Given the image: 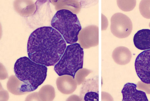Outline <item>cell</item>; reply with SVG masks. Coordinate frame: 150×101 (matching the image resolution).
Segmentation results:
<instances>
[{
  "instance_id": "1",
  "label": "cell",
  "mask_w": 150,
  "mask_h": 101,
  "mask_svg": "<svg viewBox=\"0 0 150 101\" xmlns=\"http://www.w3.org/2000/svg\"><path fill=\"white\" fill-rule=\"evenodd\" d=\"M66 42L56 30L50 26L39 28L30 35L28 41V57L47 66L55 65L66 48Z\"/></svg>"
},
{
  "instance_id": "2",
  "label": "cell",
  "mask_w": 150,
  "mask_h": 101,
  "mask_svg": "<svg viewBox=\"0 0 150 101\" xmlns=\"http://www.w3.org/2000/svg\"><path fill=\"white\" fill-rule=\"evenodd\" d=\"M47 69L46 66L37 63L27 57L18 59L14 71L16 76L22 82L19 91L30 92L36 90L45 80Z\"/></svg>"
},
{
  "instance_id": "3",
  "label": "cell",
  "mask_w": 150,
  "mask_h": 101,
  "mask_svg": "<svg viewBox=\"0 0 150 101\" xmlns=\"http://www.w3.org/2000/svg\"><path fill=\"white\" fill-rule=\"evenodd\" d=\"M51 25L58 31L68 44L75 43L81 27L76 14L63 9L57 11L53 17Z\"/></svg>"
},
{
  "instance_id": "4",
  "label": "cell",
  "mask_w": 150,
  "mask_h": 101,
  "mask_svg": "<svg viewBox=\"0 0 150 101\" xmlns=\"http://www.w3.org/2000/svg\"><path fill=\"white\" fill-rule=\"evenodd\" d=\"M83 51L79 44L76 43L68 45L54 70L59 76L68 75L74 78L76 73L82 68Z\"/></svg>"
},
{
  "instance_id": "5",
  "label": "cell",
  "mask_w": 150,
  "mask_h": 101,
  "mask_svg": "<svg viewBox=\"0 0 150 101\" xmlns=\"http://www.w3.org/2000/svg\"><path fill=\"white\" fill-rule=\"evenodd\" d=\"M132 29V23L130 18L120 13L114 14L111 18L110 30L115 36L122 38L128 37Z\"/></svg>"
},
{
  "instance_id": "6",
  "label": "cell",
  "mask_w": 150,
  "mask_h": 101,
  "mask_svg": "<svg viewBox=\"0 0 150 101\" xmlns=\"http://www.w3.org/2000/svg\"><path fill=\"white\" fill-rule=\"evenodd\" d=\"M134 66L136 73L142 82L150 84V49L144 51L138 55Z\"/></svg>"
},
{
  "instance_id": "7",
  "label": "cell",
  "mask_w": 150,
  "mask_h": 101,
  "mask_svg": "<svg viewBox=\"0 0 150 101\" xmlns=\"http://www.w3.org/2000/svg\"><path fill=\"white\" fill-rule=\"evenodd\" d=\"M78 40L83 48L88 49L97 46L99 43L98 27L90 25L83 28L79 33Z\"/></svg>"
},
{
  "instance_id": "8",
  "label": "cell",
  "mask_w": 150,
  "mask_h": 101,
  "mask_svg": "<svg viewBox=\"0 0 150 101\" xmlns=\"http://www.w3.org/2000/svg\"><path fill=\"white\" fill-rule=\"evenodd\" d=\"M81 100H99L98 77H94L85 80L82 83L80 92Z\"/></svg>"
},
{
  "instance_id": "9",
  "label": "cell",
  "mask_w": 150,
  "mask_h": 101,
  "mask_svg": "<svg viewBox=\"0 0 150 101\" xmlns=\"http://www.w3.org/2000/svg\"><path fill=\"white\" fill-rule=\"evenodd\" d=\"M137 85L132 83L125 84L122 90V101H148L145 92L137 89Z\"/></svg>"
},
{
  "instance_id": "10",
  "label": "cell",
  "mask_w": 150,
  "mask_h": 101,
  "mask_svg": "<svg viewBox=\"0 0 150 101\" xmlns=\"http://www.w3.org/2000/svg\"><path fill=\"white\" fill-rule=\"evenodd\" d=\"M133 41L135 47L139 50L150 49V29L138 31L134 35Z\"/></svg>"
},
{
  "instance_id": "11",
  "label": "cell",
  "mask_w": 150,
  "mask_h": 101,
  "mask_svg": "<svg viewBox=\"0 0 150 101\" xmlns=\"http://www.w3.org/2000/svg\"><path fill=\"white\" fill-rule=\"evenodd\" d=\"M77 83L72 76L64 75L58 79L57 85L58 89L62 93L69 94L73 93L76 90Z\"/></svg>"
},
{
  "instance_id": "12",
  "label": "cell",
  "mask_w": 150,
  "mask_h": 101,
  "mask_svg": "<svg viewBox=\"0 0 150 101\" xmlns=\"http://www.w3.org/2000/svg\"><path fill=\"white\" fill-rule=\"evenodd\" d=\"M112 56L117 64L123 65L130 62L132 55L128 48L124 46H120L114 49L112 53Z\"/></svg>"
},
{
  "instance_id": "13",
  "label": "cell",
  "mask_w": 150,
  "mask_h": 101,
  "mask_svg": "<svg viewBox=\"0 0 150 101\" xmlns=\"http://www.w3.org/2000/svg\"><path fill=\"white\" fill-rule=\"evenodd\" d=\"M139 10L144 18L150 19V0H142L139 4Z\"/></svg>"
},
{
  "instance_id": "14",
  "label": "cell",
  "mask_w": 150,
  "mask_h": 101,
  "mask_svg": "<svg viewBox=\"0 0 150 101\" xmlns=\"http://www.w3.org/2000/svg\"><path fill=\"white\" fill-rule=\"evenodd\" d=\"M91 71L85 68L79 69L76 73L75 78L77 85H79L83 83L86 80L85 78Z\"/></svg>"
},
{
  "instance_id": "15",
  "label": "cell",
  "mask_w": 150,
  "mask_h": 101,
  "mask_svg": "<svg viewBox=\"0 0 150 101\" xmlns=\"http://www.w3.org/2000/svg\"><path fill=\"white\" fill-rule=\"evenodd\" d=\"M117 4L120 9L123 11H129L135 7L136 4L135 0L117 1Z\"/></svg>"
},
{
  "instance_id": "16",
  "label": "cell",
  "mask_w": 150,
  "mask_h": 101,
  "mask_svg": "<svg viewBox=\"0 0 150 101\" xmlns=\"http://www.w3.org/2000/svg\"><path fill=\"white\" fill-rule=\"evenodd\" d=\"M69 100H81L80 97L76 95H73L69 97Z\"/></svg>"
},
{
  "instance_id": "17",
  "label": "cell",
  "mask_w": 150,
  "mask_h": 101,
  "mask_svg": "<svg viewBox=\"0 0 150 101\" xmlns=\"http://www.w3.org/2000/svg\"><path fill=\"white\" fill-rule=\"evenodd\" d=\"M149 27H150V22L149 23Z\"/></svg>"
}]
</instances>
